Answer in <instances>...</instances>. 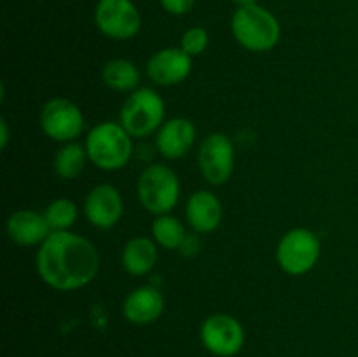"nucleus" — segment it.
Segmentation results:
<instances>
[{
    "label": "nucleus",
    "mask_w": 358,
    "mask_h": 357,
    "mask_svg": "<svg viewBox=\"0 0 358 357\" xmlns=\"http://www.w3.org/2000/svg\"><path fill=\"white\" fill-rule=\"evenodd\" d=\"M164 112V100L157 91L152 88H138L122 104L119 122L131 136L145 139L163 126Z\"/></svg>",
    "instance_id": "39448f33"
},
{
    "label": "nucleus",
    "mask_w": 358,
    "mask_h": 357,
    "mask_svg": "<svg viewBox=\"0 0 358 357\" xmlns=\"http://www.w3.org/2000/svg\"><path fill=\"white\" fill-rule=\"evenodd\" d=\"M185 217L194 233H212L220 226L224 217L222 203L213 192L201 189L189 196Z\"/></svg>",
    "instance_id": "dca6fc26"
},
{
    "label": "nucleus",
    "mask_w": 358,
    "mask_h": 357,
    "mask_svg": "<svg viewBox=\"0 0 358 357\" xmlns=\"http://www.w3.org/2000/svg\"><path fill=\"white\" fill-rule=\"evenodd\" d=\"M101 77H103L105 86L119 91V93L138 90L140 70L129 59L117 58L107 62L103 66V72H101Z\"/></svg>",
    "instance_id": "a211bd4d"
},
{
    "label": "nucleus",
    "mask_w": 358,
    "mask_h": 357,
    "mask_svg": "<svg viewBox=\"0 0 358 357\" xmlns=\"http://www.w3.org/2000/svg\"><path fill=\"white\" fill-rule=\"evenodd\" d=\"M196 142V126L187 118H171L157 130L156 149L166 160L187 156Z\"/></svg>",
    "instance_id": "ddd939ff"
},
{
    "label": "nucleus",
    "mask_w": 358,
    "mask_h": 357,
    "mask_svg": "<svg viewBox=\"0 0 358 357\" xmlns=\"http://www.w3.org/2000/svg\"><path fill=\"white\" fill-rule=\"evenodd\" d=\"M94 24L114 41H128L140 31L142 16L131 0H100L94 9Z\"/></svg>",
    "instance_id": "0eeeda50"
},
{
    "label": "nucleus",
    "mask_w": 358,
    "mask_h": 357,
    "mask_svg": "<svg viewBox=\"0 0 358 357\" xmlns=\"http://www.w3.org/2000/svg\"><path fill=\"white\" fill-rule=\"evenodd\" d=\"M199 237L196 233H187L185 234V238L182 240L180 247L177 248L178 252H180L184 258H192V255H196L199 252Z\"/></svg>",
    "instance_id": "b1692460"
},
{
    "label": "nucleus",
    "mask_w": 358,
    "mask_h": 357,
    "mask_svg": "<svg viewBox=\"0 0 358 357\" xmlns=\"http://www.w3.org/2000/svg\"><path fill=\"white\" fill-rule=\"evenodd\" d=\"M192 70V56L182 48H164L150 56L147 74L157 86H175L184 83Z\"/></svg>",
    "instance_id": "f8f14e48"
},
{
    "label": "nucleus",
    "mask_w": 358,
    "mask_h": 357,
    "mask_svg": "<svg viewBox=\"0 0 358 357\" xmlns=\"http://www.w3.org/2000/svg\"><path fill=\"white\" fill-rule=\"evenodd\" d=\"M41 128L55 142H73L84 132V114L69 98H52L41 111Z\"/></svg>",
    "instance_id": "6e6552de"
},
{
    "label": "nucleus",
    "mask_w": 358,
    "mask_h": 357,
    "mask_svg": "<svg viewBox=\"0 0 358 357\" xmlns=\"http://www.w3.org/2000/svg\"><path fill=\"white\" fill-rule=\"evenodd\" d=\"M0 130H2V139H0V146L6 147L7 146V140H9V130H7V121L2 119L0 121Z\"/></svg>",
    "instance_id": "393cba45"
},
{
    "label": "nucleus",
    "mask_w": 358,
    "mask_h": 357,
    "mask_svg": "<svg viewBox=\"0 0 358 357\" xmlns=\"http://www.w3.org/2000/svg\"><path fill=\"white\" fill-rule=\"evenodd\" d=\"M52 233L44 214L35 210H16L7 219V234L21 247L42 245Z\"/></svg>",
    "instance_id": "4468645a"
},
{
    "label": "nucleus",
    "mask_w": 358,
    "mask_h": 357,
    "mask_svg": "<svg viewBox=\"0 0 358 357\" xmlns=\"http://www.w3.org/2000/svg\"><path fill=\"white\" fill-rule=\"evenodd\" d=\"M164 312V296L152 286L133 289L122 303V314L131 324L147 326L156 322Z\"/></svg>",
    "instance_id": "2eb2a0df"
},
{
    "label": "nucleus",
    "mask_w": 358,
    "mask_h": 357,
    "mask_svg": "<svg viewBox=\"0 0 358 357\" xmlns=\"http://www.w3.org/2000/svg\"><path fill=\"white\" fill-rule=\"evenodd\" d=\"M231 30L238 44L252 52L269 51L278 44L282 35L275 14L257 4L238 7L231 20Z\"/></svg>",
    "instance_id": "7ed1b4c3"
},
{
    "label": "nucleus",
    "mask_w": 358,
    "mask_h": 357,
    "mask_svg": "<svg viewBox=\"0 0 358 357\" xmlns=\"http://www.w3.org/2000/svg\"><path fill=\"white\" fill-rule=\"evenodd\" d=\"M201 343L217 357H233L245 345V329L236 317L229 314H213L205 318L199 329Z\"/></svg>",
    "instance_id": "1a4fd4ad"
},
{
    "label": "nucleus",
    "mask_w": 358,
    "mask_h": 357,
    "mask_svg": "<svg viewBox=\"0 0 358 357\" xmlns=\"http://www.w3.org/2000/svg\"><path fill=\"white\" fill-rule=\"evenodd\" d=\"M185 234H187V231H185L182 220L178 217L170 216V214L157 216L152 223L154 241L161 247L170 248V251H177L180 247Z\"/></svg>",
    "instance_id": "aec40b11"
},
{
    "label": "nucleus",
    "mask_w": 358,
    "mask_h": 357,
    "mask_svg": "<svg viewBox=\"0 0 358 357\" xmlns=\"http://www.w3.org/2000/svg\"><path fill=\"white\" fill-rule=\"evenodd\" d=\"M86 150L91 163L100 170H121L133 156L131 135L121 122L103 121L87 133Z\"/></svg>",
    "instance_id": "f03ea898"
},
{
    "label": "nucleus",
    "mask_w": 358,
    "mask_h": 357,
    "mask_svg": "<svg viewBox=\"0 0 358 357\" xmlns=\"http://www.w3.org/2000/svg\"><path fill=\"white\" fill-rule=\"evenodd\" d=\"M87 158L86 146L80 144L69 142L56 153L55 161H52V168H55L56 175L63 181H72L77 178L86 168Z\"/></svg>",
    "instance_id": "6ab92c4d"
},
{
    "label": "nucleus",
    "mask_w": 358,
    "mask_h": 357,
    "mask_svg": "<svg viewBox=\"0 0 358 357\" xmlns=\"http://www.w3.org/2000/svg\"><path fill=\"white\" fill-rule=\"evenodd\" d=\"M136 192L147 212L164 216L177 206L180 198V181L170 167L152 163L140 174Z\"/></svg>",
    "instance_id": "20e7f679"
},
{
    "label": "nucleus",
    "mask_w": 358,
    "mask_h": 357,
    "mask_svg": "<svg viewBox=\"0 0 358 357\" xmlns=\"http://www.w3.org/2000/svg\"><path fill=\"white\" fill-rule=\"evenodd\" d=\"M122 268L133 276H143L154 270L157 262L156 241L147 237H135L124 245L121 254Z\"/></svg>",
    "instance_id": "f3484780"
},
{
    "label": "nucleus",
    "mask_w": 358,
    "mask_h": 357,
    "mask_svg": "<svg viewBox=\"0 0 358 357\" xmlns=\"http://www.w3.org/2000/svg\"><path fill=\"white\" fill-rule=\"evenodd\" d=\"M159 2L166 13L173 14V16H182L194 7L196 0H159Z\"/></svg>",
    "instance_id": "5701e85b"
},
{
    "label": "nucleus",
    "mask_w": 358,
    "mask_h": 357,
    "mask_svg": "<svg viewBox=\"0 0 358 357\" xmlns=\"http://www.w3.org/2000/svg\"><path fill=\"white\" fill-rule=\"evenodd\" d=\"M201 175L213 186L226 184L234 172V146L224 133H212L201 142L198 150Z\"/></svg>",
    "instance_id": "9d476101"
},
{
    "label": "nucleus",
    "mask_w": 358,
    "mask_h": 357,
    "mask_svg": "<svg viewBox=\"0 0 358 357\" xmlns=\"http://www.w3.org/2000/svg\"><path fill=\"white\" fill-rule=\"evenodd\" d=\"M208 31L201 27H192L182 35V46L180 48L187 52L189 56H199L206 51L208 48Z\"/></svg>",
    "instance_id": "4be33fe9"
},
{
    "label": "nucleus",
    "mask_w": 358,
    "mask_h": 357,
    "mask_svg": "<svg viewBox=\"0 0 358 357\" xmlns=\"http://www.w3.org/2000/svg\"><path fill=\"white\" fill-rule=\"evenodd\" d=\"M42 282L56 290H77L93 282L100 255L87 238L72 231H52L35 259Z\"/></svg>",
    "instance_id": "f257e3e1"
},
{
    "label": "nucleus",
    "mask_w": 358,
    "mask_h": 357,
    "mask_svg": "<svg viewBox=\"0 0 358 357\" xmlns=\"http://www.w3.org/2000/svg\"><path fill=\"white\" fill-rule=\"evenodd\" d=\"M234 4H238L240 7L243 6H254V4H257V0H233Z\"/></svg>",
    "instance_id": "a878e982"
},
{
    "label": "nucleus",
    "mask_w": 358,
    "mask_h": 357,
    "mask_svg": "<svg viewBox=\"0 0 358 357\" xmlns=\"http://www.w3.org/2000/svg\"><path fill=\"white\" fill-rule=\"evenodd\" d=\"M44 216L52 231H69L76 224L79 212L72 200L58 198L49 203Z\"/></svg>",
    "instance_id": "412c9836"
},
{
    "label": "nucleus",
    "mask_w": 358,
    "mask_h": 357,
    "mask_svg": "<svg viewBox=\"0 0 358 357\" xmlns=\"http://www.w3.org/2000/svg\"><path fill=\"white\" fill-rule=\"evenodd\" d=\"M84 214L98 230H110L124 214V202L117 188L112 184H98L84 200Z\"/></svg>",
    "instance_id": "9b49d317"
},
{
    "label": "nucleus",
    "mask_w": 358,
    "mask_h": 357,
    "mask_svg": "<svg viewBox=\"0 0 358 357\" xmlns=\"http://www.w3.org/2000/svg\"><path fill=\"white\" fill-rule=\"evenodd\" d=\"M320 238L306 227L287 231L276 247V261L285 273L294 276L311 272L320 259Z\"/></svg>",
    "instance_id": "423d86ee"
}]
</instances>
